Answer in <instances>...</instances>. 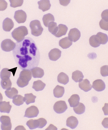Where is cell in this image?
<instances>
[{"label": "cell", "instance_id": "1", "mask_svg": "<svg viewBox=\"0 0 108 130\" xmlns=\"http://www.w3.org/2000/svg\"><path fill=\"white\" fill-rule=\"evenodd\" d=\"M13 54L16 64L22 70H31L38 66L40 53L31 38L26 37L16 43Z\"/></svg>", "mask_w": 108, "mask_h": 130}, {"label": "cell", "instance_id": "2", "mask_svg": "<svg viewBox=\"0 0 108 130\" xmlns=\"http://www.w3.org/2000/svg\"><path fill=\"white\" fill-rule=\"evenodd\" d=\"M32 75L31 71L24 70L20 72L19 77L17 81L18 87L23 88L29 84V82L32 79Z\"/></svg>", "mask_w": 108, "mask_h": 130}, {"label": "cell", "instance_id": "3", "mask_svg": "<svg viewBox=\"0 0 108 130\" xmlns=\"http://www.w3.org/2000/svg\"><path fill=\"white\" fill-rule=\"evenodd\" d=\"M28 34V30L26 26H20L15 28L12 32V37L17 42H20L25 39V36Z\"/></svg>", "mask_w": 108, "mask_h": 130}, {"label": "cell", "instance_id": "4", "mask_svg": "<svg viewBox=\"0 0 108 130\" xmlns=\"http://www.w3.org/2000/svg\"><path fill=\"white\" fill-rule=\"evenodd\" d=\"M32 35L38 37L42 34L43 30L40 21L35 20L31 21L29 25Z\"/></svg>", "mask_w": 108, "mask_h": 130}, {"label": "cell", "instance_id": "5", "mask_svg": "<svg viewBox=\"0 0 108 130\" xmlns=\"http://www.w3.org/2000/svg\"><path fill=\"white\" fill-rule=\"evenodd\" d=\"M15 46L16 44L10 39H5L1 43V48L6 52H9L14 50Z\"/></svg>", "mask_w": 108, "mask_h": 130}, {"label": "cell", "instance_id": "6", "mask_svg": "<svg viewBox=\"0 0 108 130\" xmlns=\"http://www.w3.org/2000/svg\"><path fill=\"white\" fill-rule=\"evenodd\" d=\"M53 108L56 112L58 114H61L66 111L68 107L65 101L61 100L56 102Z\"/></svg>", "mask_w": 108, "mask_h": 130}, {"label": "cell", "instance_id": "7", "mask_svg": "<svg viewBox=\"0 0 108 130\" xmlns=\"http://www.w3.org/2000/svg\"><path fill=\"white\" fill-rule=\"evenodd\" d=\"M1 123V128L2 130H11L12 125L10 118L8 116H2L0 118Z\"/></svg>", "mask_w": 108, "mask_h": 130}, {"label": "cell", "instance_id": "8", "mask_svg": "<svg viewBox=\"0 0 108 130\" xmlns=\"http://www.w3.org/2000/svg\"><path fill=\"white\" fill-rule=\"evenodd\" d=\"M39 113V111L37 107L35 106H32L27 109L25 117L29 118H35L37 116Z\"/></svg>", "mask_w": 108, "mask_h": 130}, {"label": "cell", "instance_id": "9", "mask_svg": "<svg viewBox=\"0 0 108 130\" xmlns=\"http://www.w3.org/2000/svg\"><path fill=\"white\" fill-rule=\"evenodd\" d=\"M27 15L26 12L23 10H19L15 11L14 18L18 23H24L26 22Z\"/></svg>", "mask_w": 108, "mask_h": 130}, {"label": "cell", "instance_id": "10", "mask_svg": "<svg viewBox=\"0 0 108 130\" xmlns=\"http://www.w3.org/2000/svg\"><path fill=\"white\" fill-rule=\"evenodd\" d=\"M68 38L71 41L75 42L80 38L81 32L76 28L71 29L68 34Z\"/></svg>", "mask_w": 108, "mask_h": 130}, {"label": "cell", "instance_id": "11", "mask_svg": "<svg viewBox=\"0 0 108 130\" xmlns=\"http://www.w3.org/2000/svg\"><path fill=\"white\" fill-rule=\"evenodd\" d=\"M94 89L97 91H102L105 90L106 88L105 83L101 79L95 80L93 83L92 87Z\"/></svg>", "mask_w": 108, "mask_h": 130}, {"label": "cell", "instance_id": "12", "mask_svg": "<svg viewBox=\"0 0 108 130\" xmlns=\"http://www.w3.org/2000/svg\"><path fill=\"white\" fill-rule=\"evenodd\" d=\"M61 51L58 49H52L49 53V59L51 60L56 61L61 57Z\"/></svg>", "mask_w": 108, "mask_h": 130}, {"label": "cell", "instance_id": "13", "mask_svg": "<svg viewBox=\"0 0 108 130\" xmlns=\"http://www.w3.org/2000/svg\"><path fill=\"white\" fill-rule=\"evenodd\" d=\"M14 23L12 19L7 18L4 20L3 23V28L4 31L10 32L14 27Z\"/></svg>", "mask_w": 108, "mask_h": 130}, {"label": "cell", "instance_id": "14", "mask_svg": "<svg viewBox=\"0 0 108 130\" xmlns=\"http://www.w3.org/2000/svg\"><path fill=\"white\" fill-rule=\"evenodd\" d=\"M79 87L81 90L87 92L92 90V86L88 79L82 80L79 83Z\"/></svg>", "mask_w": 108, "mask_h": 130}, {"label": "cell", "instance_id": "15", "mask_svg": "<svg viewBox=\"0 0 108 130\" xmlns=\"http://www.w3.org/2000/svg\"><path fill=\"white\" fill-rule=\"evenodd\" d=\"M78 121L77 119L73 116L69 117L67 120V126L72 129H75L78 126Z\"/></svg>", "mask_w": 108, "mask_h": 130}, {"label": "cell", "instance_id": "16", "mask_svg": "<svg viewBox=\"0 0 108 130\" xmlns=\"http://www.w3.org/2000/svg\"><path fill=\"white\" fill-rule=\"evenodd\" d=\"M39 5V8L41 9L43 12L48 10L50 9L51 5L49 0H42L38 2Z\"/></svg>", "mask_w": 108, "mask_h": 130}, {"label": "cell", "instance_id": "17", "mask_svg": "<svg viewBox=\"0 0 108 130\" xmlns=\"http://www.w3.org/2000/svg\"><path fill=\"white\" fill-rule=\"evenodd\" d=\"M31 71L32 75L34 78H41L44 75V70L39 67L34 68L31 70Z\"/></svg>", "mask_w": 108, "mask_h": 130}, {"label": "cell", "instance_id": "18", "mask_svg": "<svg viewBox=\"0 0 108 130\" xmlns=\"http://www.w3.org/2000/svg\"><path fill=\"white\" fill-rule=\"evenodd\" d=\"M68 30V28L66 25L60 24L58 25L57 32L54 36L57 38L61 37L66 34Z\"/></svg>", "mask_w": 108, "mask_h": 130}, {"label": "cell", "instance_id": "19", "mask_svg": "<svg viewBox=\"0 0 108 130\" xmlns=\"http://www.w3.org/2000/svg\"><path fill=\"white\" fill-rule=\"evenodd\" d=\"M12 106L10 104L9 102L5 101L0 102V112L9 113L10 112Z\"/></svg>", "mask_w": 108, "mask_h": 130}, {"label": "cell", "instance_id": "20", "mask_svg": "<svg viewBox=\"0 0 108 130\" xmlns=\"http://www.w3.org/2000/svg\"><path fill=\"white\" fill-rule=\"evenodd\" d=\"M59 44L63 49H66L69 48L72 45V42L67 37L61 39Z\"/></svg>", "mask_w": 108, "mask_h": 130}, {"label": "cell", "instance_id": "21", "mask_svg": "<svg viewBox=\"0 0 108 130\" xmlns=\"http://www.w3.org/2000/svg\"><path fill=\"white\" fill-rule=\"evenodd\" d=\"M80 100L79 96L77 94H73L68 100L70 107H75L79 104Z\"/></svg>", "mask_w": 108, "mask_h": 130}, {"label": "cell", "instance_id": "22", "mask_svg": "<svg viewBox=\"0 0 108 130\" xmlns=\"http://www.w3.org/2000/svg\"><path fill=\"white\" fill-rule=\"evenodd\" d=\"M64 92V88L59 85L56 86L53 90V93H54V97L57 98L62 97Z\"/></svg>", "mask_w": 108, "mask_h": 130}, {"label": "cell", "instance_id": "23", "mask_svg": "<svg viewBox=\"0 0 108 130\" xmlns=\"http://www.w3.org/2000/svg\"><path fill=\"white\" fill-rule=\"evenodd\" d=\"M90 44L94 47H97L101 44L100 40L97 35H93L89 39Z\"/></svg>", "mask_w": 108, "mask_h": 130}, {"label": "cell", "instance_id": "24", "mask_svg": "<svg viewBox=\"0 0 108 130\" xmlns=\"http://www.w3.org/2000/svg\"><path fill=\"white\" fill-rule=\"evenodd\" d=\"M42 20L43 23L46 27H48L50 22H54L55 19L54 15L50 13L46 14L43 16Z\"/></svg>", "mask_w": 108, "mask_h": 130}, {"label": "cell", "instance_id": "25", "mask_svg": "<svg viewBox=\"0 0 108 130\" xmlns=\"http://www.w3.org/2000/svg\"><path fill=\"white\" fill-rule=\"evenodd\" d=\"M57 81L61 84L65 85L69 82V77L66 73L61 72L58 74L57 77Z\"/></svg>", "mask_w": 108, "mask_h": 130}, {"label": "cell", "instance_id": "26", "mask_svg": "<svg viewBox=\"0 0 108 130\" xmlns=\"http://www.w3.org/2000/svg\"><path fill=\"white\" fill-rule=\"evenodd\" d=\"M46 84L41 80H38L34 82L32 88L36 91H41L46 87Z\"/></svg>", "mask_w": 108, "mask_h": 130}, {"label": "cell", "instance_id": "27", "mask_svg": "<svg viewBox=\"0 0 108 130\" xmlns=\"http://www.w3.org/2000/svg\"><path fill=\"white\" fill-rule=\"evenodd\" d=\"M84 77L82 73L80 71L77 70L72 73V79L75 82H79L82 81Z\"/></svg>", "mask_w": 108, "mask_h": 130}, {"label": "cell", "instance_id": "28", "mask_svg": "<svg viewBox=\"0 0 108 130\" xmlns=\"http://www.w3.org/2000/svg\"><path fill=\"white\" fill-rule=\"evenodd\" d=\"M5 93L6 95L8 98L13 99L15 96L18 95V91L16 88L13 87L5 91Z\"/></svg>", "mask_w": 108, "mask_h": 130}, {"label": "cell", "instance_id": "29", "mask_svg": "<svg viewBox=\"0 0 108 130\" xmlns=\"http://www.w3.org/2000/svg\"><path fill=\"white\" fill-rule=\"evenodd\" d=\"M25 101V97L20 95H17L14 98L12 102L15 105L19 106L22 105Z\"/></svg>", "mask_w": 108, "mask_h": 130}, {"label": "cell", "instance_id": "30", "mask_svg": "<svg viewBox=\"0 0 108 130\" xmlns=\"http://www.w3.org/2000/svg\"><path fill=\"white\" fill-rule=\"evenodd\" d=\"M76 113L78 115L83 114L85 111V106L82 103H79L76 107L73 108Z\"/></svg>", "mask_w": 108, "mask_h": 130}, {"label": "cell", "instance_id": "31", "mask_svg": "<svg viewBox=\"0 0 108 130\" xmlns=\"http://www.w3.org/2000/svg\"><path fill=\"white\" fill-rule=\"evenodd\" d=\"M1 85L4 89L8 90L11 88L12 83L10 78L4 79L1 80Z\"/></svg>", "mask_w": 108, "mask_h": 130}, {"label": "cell", "instance_id": "32", "mask_svg": "<svg viewBox=\"0 0 108 130\" xmlns=\"http://www.w3.org/2000/svg\"><path fill=\"white\" fill-rule=\"evenodd\" d=\"M36 97V96L34 95L32 93L25 94V98L27 105H29L31 103H35V99Z\"/></svg>", "mask_w": 108, "mask_h": 130}, {"label": "cell", "instance_id": "33", "mask_svg": "<svg viewBox=\"0 0 108 130\" xmlns=\"http://www.w3.org/2000/svg\"><path fill=\"white\" fill-rule=\"evenodd\" d=\"M26 125L29 127V129H33L38 128L39 124L37 120L30 119L26 123Z\"/></svg>", "mask_w": 108, "mask_h": 130}, {"label": "cell", "instance_id": "34", "mask_svg": "<svg viewBox=\"0 0 108 130\" xmlns=\"http://www.w3.org/2000/svg\"><path fill=\"white\" fill-rule=\"evenodd\" d=\"M49 31L54 35L57 33L58 26H57V23L56 22H50L48 26Z\"/></svg>", "mask_w": 108, "mask_h": 130}, {"label": "cell", "instance_id": "35", "mask_svg": "<svg viewBox=\"0 0 108 130\" xmlns=\"http://www.w3.org/2000/svg\"><path fill=\"white\" fill-rule=\"evenodd\" d=\"M8 68H4L1 71L0 74L1 79L9 78L11 75V72L9 70Z\"/></svg>", "mask_w": 108, "mask_h": 130}, {"label": "cell", "instance_id": "36", "mask_svg": "<svg viewBox=\"0 0 108 130\" xmlns=\"http://www.w3.org/2000/svg\"><path fill=\"white\" fill-rule=\"evenodd\" d=\"M99 38L101 44H105L108 42V36L106 34L99 32L96 35Z\"/></svg>", "mask_w": 108, "mask_h": 130}, {"label": "cell", "instance_id": "37", "mask_svg": "<svg viewBox=\"0 0 108 130\" xmlns=\"http://www.w3.org/2000/svg\"><path fill=\"white\" fill-rule=\"evenodd\" d=\"M9 1L11 4L10 6L14 8L21 6L24 2L23 0H10Z\"/></svg>", "mask_w": 108, "mask_h": 130}, {"label": "cell", "instance_id": "38", "mask_svg": "<svg viewBox=\"0 0 108 130\" xmlns=\"http://www.w3.org/2000/svg\"><path fill=\"white\" fill-rule=\"evenodd\" d=\"M99 24L101 29L105 30H108V22L107 21H105L102 19L99 22Z\"/></svg>", "mask_w": 108, "mask_h": 130}, {"label": "cell", "instance_id": "39", "mask_svg": "<svg viewBox=\"0 0 108 130\" xmlns=\"http://www.w3.org/2000/svg\"><path fill=\"white\" fill-rule=\"evenodd\" d=\"M100 73L103 77L108 76V66L107 65L102 66L100 68Z\"/></svg>", "mask_w": 108, "mask_h": 130}, {"label": "cell", "instance_id": "40", "mask_svg": "<svg viewBox=\"0 0 108 130\" xmlns=\"http://www.w3.org/2000/svg\"><path fill=\"white\" fill-rule=\"evenodd\" d=\"M37 120L38 122L39 128H42L45 126L47 124V121L44 118H40Z\"/></svg>", "mask_w": 108, "mask_h": 130}, {"label": "cell", "instance_id": "41", "mask_svg": "<svg viewBox=\"0 0 108 130\" xmlns=\"http://www.w3.org/2000/svg\"><path fill=\"white\" fill-rule=\"evenodd\" d=\"M8 4L6 1L0 0V11L5 10L7 8Z\"/></svg>", "mask_w": 108, "mask_h": 130}, {"label": "cell", "instance_id": "42", "mask_svg": "<svg viewBox=\"0 0 108 130\" xmlns=\"http://www.w3.org/2000/svg\"><path fill=\"white\" fill-rule=\"evenodd\" d=\"M102 19L108 22V10H105L103 11L101 14Z\"/></svg>", "mask_w": 108, "mask_h": 130}, {"label": "cell", "instance_id": "43", "mask_svg": "<svg viewBox=\"0 0 108 130\" xmlns=\"http://www.w3.org/2000/svg\"><path fill=\"white\" fill-rule=\"evenodd\" d=\"M108 104L107 103H106L105 104L104 106L102 108V110H103L104 113L105 115H108Z\"/></svg>", "mask_w": 108, "mask_h": 130}, {"label": "cell", "instance_id": "44", "mask_svg": "<svg viewBox=\"0 0 108 130\" xmlns=\"http://www.w3.org/2000/svg\"><path fill=\"white\" fill-rule=\"evenodd\" d=\"M60 4L63 6H66L69 5L70 2L71 1H63V0H60Z\"/></svg>", "mask_w": 108, "mask_h": 130}, {"label": "cell", "instance_id": "45", "mask_svg": "<svg viewBox=\"0 0 108 130\" xmlns=\"http://www.w3.org/2000/svg\"><path fill=\"white\" fill-rule=\"evenodd\" d=\"M108 118H105L102 121V125L105 128H108Z\"/></svg>", "mask_w": 108, "mask_h": 130}, {"label": "cell", "instance_id": "46", "mask_svg": "<svg viewBox=\"0 0 108 130\" xmlns=\"http://www.w3.org/2000/svg\"><path fill=\"white\" fill-rule=\"evenodd\" d=\"M57 128L54 125H52V124H50V125L46 129V130H57Z\"/></svg>", "mask_w": 108, "mask_h": 130}, {"label": "cell", "instance_id": "47", "mask_svg": "<svg viewBox=\"0 0 108 130\" xmlns=\"http://www.w3.org/2000/svg\"><path fill=\"white\" fill-rule=\"evenodd\" d=\"M3 97L2 94H1V93H0V102H2L3 101Z\"/></svg>", "mask_w": 108, "mask_h": 130}]
</instances>
